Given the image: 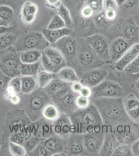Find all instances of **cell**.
I'll list each match as a JSON object with an SVG mask.
<instances>
[{
	"mask_svg": "<svg viewBox=\"0 0 139 156\" xmlns=\"http://www.w3.org/2000/svg\"><path fill=\"white\" fill-rule=\"evenodd\" d=\"M1 144L0 143V148H1Z\"/></svg>",
	"mask_w": 139,
	"mask_h": 156,
	"instance_id": "obj_61",
	"label": "cell"
},
{
	"mask_svg": "<svg viewBox=\"0 0 139 156\" xmlns=\"http://www.w3.org/2000/svg\"><path fill=\"white\" fill-rule=\"evenodd\" d=\"M137 0H126L123 3L124 5L127 8H131L135 5Z\"/></svg>",
	"mask_w": 139,
	"mask_h": 156,
	"instance_id": "obj_55",
	"label": "cell"
},
{
	"mask_svg": "<svg viewBox=\"0 0 139 156\" xmlns=\"http://www.w3.org/2000/svg\"><path fill=\"white\" fill-rule=\"evenodd\" d=\"M21 93L29 94L34 91L37 84L34 76H20Z\"/></svg>",
	"mask_w": 139,
	"mask_h": 156,
	"instance_id": "obj_28",
	"label": "cell"
},
{
	"mask_svg": "<svg viewBox=\"0 0 139 156\" xmlns=\"http://www.w3.org/2000/svg\"><path fill=\"white\" fill-rule=\"evenodd\" d=\"M71 30L70 28L64 27L59 29H49L46 28L42 31L44 37L50 43L54 44L59 41L60 39L65 36H70Z\"/></svg>",
	"mask_w": 139,
	"mask_h": 156,
	"instance_id": "obj_23",
	"label": "cell"
},
{
	"mask_svg": "<svg viewBox=\"0 0 139 156\" xmlns=\"http://www.w3.org/2000/svg\"><path fill=\"white\" fill-rule=\"evenodd\" d=\"M26 140L25 133L22 132H16L12 134L10 136V141L16 144L23 146Z\"/></svg>",
	"mask_w": 139,
	"mask_h": 156,
	"instance_id": "obj_45",
	"label": "cell"
},
{
	"mask_svg": "<svg viewBox=\"0 0 139 156\" xmlns=\"http://www.w3.org/2000/svg\"><path fill=\"white\" fill-rule=\"evenodd\" d=\"M87 5L92 9L93 14H99L103 9V0H88Z\"/></svg>",
	"mask_w": 139,
	"mask_h": 156,
	"instance_id": "obj_43",
	"label": "cell"
},
{
	"mask_svg": "<svg viewBox=\"0 0 139 156\" xmlns=\"http://www.w3.org/2000/svg\"><path fill=\"white\" fill-rule=\"evenodd\" d=\"M16 50L4 54L0 60V70L6 76L12 78L20 76L21 62L19 54Z\"/></svg>",
	"mask_w": 139,
	"mask_h": 156,
	"instance_id": "obj_6",
	"label": "cell"
},
{
	"mask_svg": "<svg viewBox=\"0 0 139 156\" xmlns=\"http://www.w3.org/2000/svg\"><path fill=\"white\" fill-rule=\"evenodd\" d=\"M123 107L127 115L132 122L139 123V99L130 94L123 101Z\"/></svg>",
	"mask_w": 139,
	"mask_h": 156,
	"instance_id": "obj_17",
	"label": "cell"
},
{
	"mask_svg": "<svg viewBox=\"0 0 139 156\" xmlns=\"http://www.w3.org/2000/svg\"><path fill=\"white\" fill-rule=\"evenodd\" d=\"M120 144L116 136L112 132H106L99 156H112L115 150Z\"/></svg>",
	"mask_w": 139,
	"mask_h": 156,
	"instance_id": "obj_20",
	"label": "cell"
},
{
	"mask_svg": "<svg viewBox=\"0 0 139 156\" xmlns=\"http://www.w3.org/2000/svg\"><path fill=\"white\" fill-rule=\"evenodd\" d=\"M83 87L81 82L79 81H75L73 82L70 85V88L73 92L79 94V92Z\"/></svg>",
	"mask_w": 139,
	"mask_h": 156,
	"instance_id": "obj_48",
	"label": "cell"
},
{
	"mask_svg": "<svg viewBox=\"0 0 139 156\" xmlns=\"http://www.w3.org/2000/svg\"><path fill=\"white\" fill-rule=\"evenodd\" d=\"M49 44L42 33L33 32L18 38L14 45L16 51L20 52L32 50L43 51L49 46Z\"/></svg>",
	"mask_w": 139,
	"mask_h": 156,
	"instance_id": "obj_5",
	"label": "cell"
},
{
	"mask_svg": "<svg viewBox=\"0 0 139 156\" xmlns=\"http://www.w3.org/2000/svg\"><path fill=\"white\" fill-rule=\"evenodd\" d=\"M118 5L116 0H103V9L105 10L113 9L117 11Z\"/></svg>",
	"mask_w": 139,
	"mask_h": 156,
	"instance_id": "obj_46",
	"label": "cell"
},
{
	"mask_svg": "<svg viewBox=\"0 0 139 156\" xmlns=\"http://www.w3.org/2000/svg\"><path fill=\"white\" fill-rule=\"evenodd\" d=\"M104 131L83 134L85 148L89 156H99L104 140Z\"/></svg>",
	"mask_w": 139,
	"mask_h": 156,
	"instance_id": "obj_12",
	"label": "cell"
},
{
	"mask_svg": "<svg viewBox=\"0 0 139 156\" xmlns=\"http://www.w3.org/2000/svg\"><path fill=\"white\" fill-rule=\"evenodd\" d=\"M105 17L107 20L111 21L115 20L117 15V11L113 9H108L104 12Z\"/></svg>",
	"mask_w": 139,
	"mask_h": 156,
	"instance_id": "obj_51",
	"label": "cell"
},
{
	"mask_svg": "<svg viewBox=\"0 0 139 156\" xmlns=\"http://www.w3.org/2000/svg\"><path fill=\"white\" fill-rule=\"evenodd\" d=\"M139 56V43L132 45L115 64V69L119 71H123L125 68Z\"/></svg>",
	"mask_w": 139,
	"mask_h": 156,
	"instance_id": "obj_19",
	"label": "cell"
},
{
	"mask_svg": "<svg viewBox=\"0 0 139 156\" xmlns=\"http://www.w3.org/2000/svg\"><path fill=\"white\" fill-rule=\"evenodd\" d=\"M12 27H7L5 26H0V35L7 32H11L12 30Z\"/></svg>",
	"mask_w": 139,
	"mask_h": 156,
	"instance_id": "obj_54",
	"label": "cell"
},
{
	"mask_svg": "<svg viewBox=\"0 0 139 156\" xmlns=\"http://www.w3.org/2000/svg\"><path fill=\"white\" fill-rule=\"evenodd\" d=\"M6 92L9 97L21 93V80L20 76L12 78L6 87Z\"/></svg>",
	"mask_w": 139,
	"mask_h": 156,
	"instance_id": "obj_34",
	"label": "cell"
},
{
	"mask_svg": "<svg viewBox=\"0 0 139 156\" xmlns=\"http://www.w3.org/2000/svg\"><path fill=\"white\" fill-rule=\"evenodd\" d=\"M41 66L44 70L57 74L67 65V61L57 48L48 46L42 51Z\"/></svg>",
	"mask_w": 139,
	"mask_h": 156,
	"instance_id": "obj_4",
	"label": "cell"
},
{
	"mask_svg": "<svg viewBox=\"0 0 139 156\" xmlns=\"http://www.w3.org/2000/svg\"><path fill=\"white\" fill-rule=\"evenodd\" d=\"M56 76V74L44 70L39 71L36 77L37 86L40 89H45Z\"/></svg>",
	"mask_w": 139,
	"mask_h": 156,
	"instance_id": "obj_29",
	"label": "cell"
},
{
	"mask_svg": "<svg viewBox=\"0 0 139 156\" xmlns=\"http://www.w3.org/2000/svg\"><path fill=\"white\" fill-rule=\"evenodd\" d=\"M56 75L59 79L68 83H72L74 82L80 81L75 70L70 67L65 66L62 68L57 73Z\"/></svg>",
	"mask_w": 139,
	"mask_h": 156,
	"instance_id": "obj_27",
	"label": "cell"
},
{
	"mask_svg": "<svg viewBox=\"0 0 139 156\" xmlns=\"http://www.w3.org/2000/svg\"><path fill=\"white\" fill-rule=\"evenodd\" d=\"M47 95H43L42 93L34 94L33 96L29 98L27 102L26 108L30 113H37L42 112L43 109L47 104Z\"/></svg>",
	"mask_w": 139,
	"mask_h": 156,
	"instance_id": "obj_22",
	"label": "cell"
},
{
	"mask_svg": "<svg viewBox=\"0 0 139 156\" xmlns=\"http://www.w3.org/2000/svg\"><path fill=\"white\" fill-rule=\"evenodd\" d=\"M90 100L98 110L105 126L112 128L132 121L125 111L122 98H101Z\"/></svg>",
	"mask_w": 139,
	"mask_h": 156,
	"instance_id": "obj_1",
	"label": "cell"
},
{
	"mask_svg": "<svg viewBox=\"0 0 139 156\" xmlns=\"http://www.w3.org/2000/svg\"><path fill=\"white\" fill-rule=\"evenodd\" d=\"M131 44L123 37H119L109 44V51L111 62H117L125 52L131 46Z\"/></svg>",
	"mask_w": 139,
	"mask_h": 156,
	"instance_id": "obj_16",
	"label": "cell"
},
{
	"mask_svg": "<svg viewBox=\"0 0 139 156\" xmlns=\"http://www.w3.org/2000/svg\"><path fill=\"white\" fill-rule=\"evenodd\" d=\"M64 153L66 156H89L85 148L83 135L73 133L65 140Z\"/></svg>",
	"mask_w": 139,
	"mask_h": 156,
	"instance_id": "obj_11",
	"label": "cell"
},
{
	"mask_svg": "<svg viewBox=\"0 0 139 156\" xmlns=\"http://www.w3.org/2000/svg\"><path fill=\"white\" fill-rule=\"evenodd\" d=\"M108 71L105 68L100 67L92 69L83 73L80 82L84 86L92 88L103 81Z\"/></svg>",
	"mask_w": 139,
	"mask_h": 156,
	"instance_id": "obj_14",
	"label": "cell"
},
{
	"mask_svg": "<svg viewBox=\"0 0 139 156\" xmlns=\"http://www.w3.org/2000/svg\"><path fill=\"white\" fill-rule=\"evenodd\" d=\"M75 103L78 109H84L89 105L91 101L89 98H86L78 94L76 98Z\"/></svg>",
	"mask_w": 139,
	"mask_h": 156,
	"instance_id": "obj_44",
	"label": "cell"
},
{
	"mask_svg": "<svg viewBox=\"0 0 139 156\" xmlns=\"http://www.w3.org/2000/svg\"><path fill=\"white\" fill-rule=\"evenodd\" d=\"M134 122L120 124L111 128V132L114 134L120 144H130L137 140V129Z\"/></svg>",
	"mask_w": 139,
	"mask_h": 156,
	"instance_id": "obj_8",
	"label": "cell"
},
{
	"mask_svg": "<svg viewBox=\"0 0 139 156\" xmlns=\"http://www.w3.org/2000/svg\"><path fill=\"white\" fill-rule=\"evenodd\" d=\"M53 129L54 133L64 140H66L74 133L70 117L62 112L60 114L56 120L53 121Z\"/></svg>",
	"mask_w": 139,
	"mask_h": 156,
	"instance_id": "obj_13",
	"label": "cell"
},
{
	"mask_svg": "<svg viewBox=\"0 0 139 156\" xmlns=\"http://www.w3.org/2000/svg\"><path fill=\"white\" fill-rule=\"evenodd\" d=\"M65 140L54 133L51 136L44 140L46 148L53 154L64 152Z\"/></svg>",
	"mask_w": 139,
	"mask_h": 156,
	"instance_id": "obj_24",
	"label": "cell"
},
{
	"mask_svg": "<svg viewBox=\"0 0 139 156\" xmlns=\"http://www.w3.org/2000/svg\"><path fill=\"white\" fill-rule=\"evenodd\" d=\"M7 21L4 20L3 19L0 17V26H7Z\"/></svg>",
	"mask_w": 139,
	"mask_h": 156,
	"instance_id": "obj_57",
	"label": "cell"
},
{
	"mask_svg": "<svg viewBox=\"0 0 139 156\" xmlns=\"http://www.w3.org/2000/svg\"><path fill=\"white\" fill-rule=\"evenodd\" d=\"M60 115V112L56 105L49 104L44 107L42 111V115L48 121H55Z\"/></svg>",
	"mask_w": 139,
	"mask_h": 156,
	"instance_id": "obj_33",
	"label": "cell"
},
{
	"mask_svg": "<svg viewBox=\"0 0 139 156\" xmlns=\"http://www.w3.org/2000/svg\"><path fill=\"white\" fill-rule=\"evenodd\" d=\"M46 1L49 5L52 6H57L60 3V0H46Z\"/></svg>",
	"mask_w": 139,
	"mask_h": 156,
	"instance_id": "obj_56",
	"label": "cell"
},
{
	"mask_svg": "<svg viewBox=\"0 0 139 156\" xmlns=\"http://www.w3.org/2000/svg\"><path fill=\"white\" fill-rule=\"evenodd\" d=\"M66 156V154H65V153H64V152H61V153H57L55 154H53L52 156Z\"/></svg>",
	"mask_w": 139,
	"mask_h": 156,
	"instance_id": "obj_59",
	"label": "cell"
},
{
	"mask_svg": "<svg viewBox=\"0 0 139 156\" xmlns=\"http://www.w3.org/2000/svg\"><path fill=\"white\" fill-rule=\"evenodd\" d=\"M42 51L39 50H26L20 52V60L23 64H32L41 60Z\"/></svg>",
	"mask_w": 139,
	"mask_h": 156,
	"instance_id": "obj_26",
	"label": "cell"
},
{
	"mask_svg": "<svg viewBox=\"0 0 139 156\" xmlns=\"http://www.w3.org/2000/svg\"><path fill=\"white\" fill-rule=\"evenodd\" d=\"M44 89L55 103L71 90L70 86L68 85V83L62 81L57 76Z\"/></svg>",
	"mask_w": 139,
	"mask_h": 156,
	"instance_id": "obj_15",
	"label": "cell"
},
{
	"mask_svg": "<svg viewBox=\"0 0 139 156\" xmlns=\"http://www.w3.org/2000/svg\"><path fill=\"white\" fill-rule=\"evenodd\" d=\"M18 37L12 32H7L0 35V51L9 49L14 45Z\"/></svg>",
	"mask_w": 139,
	"mask_h": 156,
	"instance_id": "obj_31",
	"label": "cell"
},
{
	"mask_svg": "<svg viewBox=\"0 0 139 156\" xmlns=\"http://www.w3.org/2000/svg\"><path fill=\"white\" fill-rule=\"evenodd\" d=\"M39 140L37 137L35 136H32L28 138L25 140V143L23 146L25 147V149L26 151V153L30 154L31 153L35 147L39 143Z\"/></svg>",
	"mask_w": 139,
	"mask_h": 156,
	"instance_id": "obj_40",
	"label": "cell"
},
{
	"mask_svg": "<svg viewBox=\"0 0 139 156\" xmlns=\"http://www.w3.org/2000/svg\"><path fill=\"white\" fill-rule=\"evenodd\" d=\"M37 135L40 138H49L54 134L53 129V123L44 122L38 124L36 128Z\"/></svg>",
	"mask_w": 139,
	"mask_h": 156,
	"instance_id": "obj_32",
	"label": "cell"
},
{
	"mask_svg": "<svg viewBox=\"0 0 139 156\" xmlns=\"http://www.w3.org/2000/svg\"><path fill=\"white\" fill-rule=\"evenodd\" d=\"M92 94L91 88L86 87V86H84V85L79 93V95H80L84 96L86 98H89L92 96Z\"/></svg>",
	"mask_w": 139,
	"mask_h": 156,
	"instance_id": "obj_49",
	"label": "cell"
},
{
	"mask_svg": "<svg viewBox=\"0 0 139 156\" xmlns=\"http://www.w3.org/2000/svg\"><path fill=\"white\" fill-rule=\"evenodd\" d=\"M9 149L12 156H25L27 153L23 146L13 142H9Z\"/></svg>",
	"mask_w": 139,
	"mask_h": 156,
	"instance_id": "obj_36",
	"label": "cell"
},
{
	"mask_svg": "<svg viewBox=\"0 0 139 156\" xmlns=\"http://www.w3.org/2000/svg\"><path fill=\"white\" fill-rule=\"evenodd\" d=\"M66 27L65 23L58 14L55 15L48 25L49 29H59Z\"/></svg>",
	"mask_w": 139,
	"mask_h": 156,
	"instance_id": "obj_39",
	"label": "cell"
},
{
	"mask_svg": "<svg viewBox=\"0 0 139 156\" xmlns=\"http://www.w3.org/2000/svg\"><path fill=\"white\" fill-rule=\"evenodd\" d=\"M74 133L85 134L104 131V124L96 107L91 102L84 109H78L70 115Z\"/></svg>",
	"mask_w": 139,
	"mask_h": 156,
	"instance_id": "obj_2",
	"label": "cell"
},
{
	"mask_svg": "<svg viewBox=\"0 0 139 156\" xmlns=\"http://www.w3.org/2000/svg\"><path fill=\"white\" fill-rule=\"evenodd\" d=\"M131 147L133 156H139V138L132 143Z\"/></svg>",
	"mask_w": 139,
	"mask_h": 156,
	"instance_id": "obj_52",
	"label": "cell"
},
{
	"mask_svg": "<svg viewBox=\"0 0 139 156\" xmlns=\"http://www.w3.org/2000/svg\"><path fill=\"white\" fill-rule=\"evenodd\" d=\"M65 58L67 62H76L78 50V41L71 37L65 36L54 44Z\"/></svg>",
	"mask_w": 139,
	"mask_h": 156,
	"instance_id": "obj_10",
	"label": "cell"
},
{
	"mask_svg": "<svg viewBox=\"0 0 139 156\" xmlns=\"http://www.w3.org/2000/svg\"><path fill=\"white\" fill-rule=\"evenodd\" d=\"M12 78L6 76L0 70V90L7 87L9 82Z\"/></svg>",
	"mask_w": 139,
	"mask_h": 156,
	"instance_id": "obj_47",
	"label": "cell"
},
{
	"mask_svg": "<svg viewBox=\"0 0 139 156\" xmlns=\"http://www.w3.org/2000/svg\"><path fill=\"white\" fill-rule=\"evenodd\" d=\"M14 16V11L9 6L0 5V17L4 20L8 21Z\"/></svg>",
	"mask_w": 139,
	"mask_h": 156,
	"instance_id": "obj_41",
	"label": "cell"
},
{
	"mask_svg": "<svg viewBox=\"0 0 139 156\" xmlns=\"http://www.w3.org/2000/svg\"><path fill=\"white\" fill-rule=\"evenodd\" d=\"M123 71L131 75L139 73V56L125 68Z\"/></svg>",
	"mask_w": 139,
	"mask_h": 156,
	"instance_id": "obj_42",
	"label": "cell"
},
{
	"mask_svg": "<svg viewBox=\"0 0 139 156\" xmlns=\"http://www.w3.org/2000/svg\"><path fill=\"white\" fill-rule=\"evenodd\" d=\"M117 2V3H118V5H122L123 4V3H125V1H126V0H116Z\"/></svg>",
	"mask_w": 139,
	"mask_h": 156,
	"instance_id": "obj_60",
	"label": "cell"
},
{
	"mask_svg": "<svg viewBox=\"0 0 139 156\" xmlns=\"http://www.w3.org/2000/svg\"><path fill=\"white\" fill-rule=\"evenodd\" d=\"M41 66V61L32 64L21 63L20 68L21 76H35L38 74Z\"/></svg>",
	"mask_w": 139,
	"mask_h": 156,
	"instance_id": "obj_30",
	"label": "cell"
},
{
	"mask_svg": "<svg viewBox=\"0 0 139 156\" xmlns=\"http://www.w3.org/2000/svg\"><path fill=\"white\" fill-rule=\"evenodd\" d=\"M122 35L123 38L131 43L137 41L139 39V28L132 20H127L123 25Z\"/></svg>",
	"mask_w": 139,
	"mask_h": 156,
	"instance_id": "obj_21",
	"label": "cell"
},
{
	"mask_svg": "<svg viewBox=\"0 0 139 156\" xmlns=\"http://www.w3.org/2000/svg\"><path fill=\"white\" fill-rule=\"evenodd\" d=\"M38 12V7L32 2H26L22 7L21 17L25 23L30 24L35 20Z\"/></svg>",
	"mask_w": 139,
	"mask_h": 156,
	"instance_id": "obj_25",
	"label": "cell"
},
{
	"mask_svg": "<svg viewBox=\"0 0 139 156\" xmlns=\"http://www.w3.org/2000/svg\"><path fill=\"white\" fill-rule=\"evenodd\" d=\"M92 98H122L124 90L121 85L111 81L102 82L98 85L91 88Z\"/></svg>",
	"mask_w": 139,
	"mask_h": 156,
	"instance_id": "obj_7",
	"label": "cell"
},
{
	"mask_svg": "<svg viewBox=\"0 0 139 156\" xmlns=\"http://www.w3.org/2000/svg\"><path fill=\"white\" fill-rule=\"evenodd\" d=\"M133 156L131 147L129 144H120L116 148L112 156Z\"/></svg>",
	"mask_w": 139,
	"mask_h": 156,
	"instance_id": "obj_37",
	"label": "cell"
},
{
	"mask_svg": "<svg viewBox=\"0 0 139 156\" xmlns=\"http://www.w3.org/2000/svg\"><path fill=\"white\" fill-rule=\"evenodd\" d=\"M81 14L83 17L88 18L92 17V15L93 14V12L92 9L87 5L83 7V9H82Z\"/></svg>",
	"mask_w": 139,
	"mask_h": 156,
	"instance_id": "obj_50",
	"label": "cell"
},
{
	"mask_svg": "<svg viewBox=\"0 0 139 156\" xmlns=\"http://www.w3.org/2000/svg\"><path fill=\"white\" fill-rule=\"evenodd\" d=\"M29 154H30L31 156H52V154L46 148V147L44 145V140L43 142H39V144L36 146V147H35V149Z\"/></svg>",
	"mask_w": 139,
	"mask_h": 156,
	"instance_id": "obj_38",
	"label": "cell"
},
{
	"mask_svg": "<svg viewBox=\"0 0 139 156\" xmlns=\"http://www.w3.org/2000/svg\"><path fill=\"white\" fill-rule=\"evenodd\" d=\"M85 40L99 57L104 62H111L109 44L106 37L100 34H95L87 37Z\"/></svg>",
	"mask_w": 139,
	"mask_h": 156,
	"instance_id": "obj_9",
	"label": "cell"
},
{
	"mask_svg": "<svg viewBox=\"0 0 139 156\" xmlns=\"http://www.w3.org/2000/svg\"><path fill=\"white\" fill-rule=\"evenodd\" d=\"M134 87L137 92L139 93V79L134 84Z\"/></svg>",
	"mask_w": 139,
	"mask_h": 156,
	"instance_id": "obj_58",
	"label": "cell"
},
{
	"mask_svg": "<svg viewBox=\"0 0 139 156\" xmlns=\"http://www.w3.org/2000/svg\"><path fill=\"white\" fill-rule=\"evenodd\" d=\"M9 99L12 104H19L20 102V98L18 95H15L9 97Z\"/></svg>",
	"mask_w": 139,
	"mask_h": 156,
	"instance_id": "obj_53",
	"label": "cell"
},
{
	"mask_svg": "<svg viewBox=\"0 0 139 156\" xmlns=\"http://www.w3.org/2000/svg\"><path fill=\"white\" fill-rule=\"evenodd\" d=\"M78 95V94L73 92L71 90L57 101L56 103L57 105H58V106H57L58 107L59 109H61L63 112L62 113L67 115L68 113L72 114L78 109L75 103L76 98Z\"/></svg>",
	"mask_w": 139,
	"mask_h": 156,
	"instance_id": "obj_18",
	"label": "cell"
},
{
	"mask_svg": "<svg viewBox=\"0 0 139 156\" xmlns=\"http://www.w3.org/2000/svg\"><path fill=\"white\" fill-rule=\"evenodd\" d=\"M76 62L84 73L97 68H100L104 62L87 42L85 39L79 41Z\"/></svg>",
	"mask_w": 139,
	"mask_h": 156,
	"instance_id": "obj_3",
	"label": "cell"
},
{
	"mask_svg": "<svg viewBox=\"0 0 139 156\" xmlns=\"http://www.w3.org/2000/svg\"><path fill=\"white\" fill-rule=\"evenodd\" d=\"M58 15L64 20L66 27L70 28L73 25V21L68 9L63 4H61L58 9Z\"/></svg>",
	"mask_w": 139,
	"mask_h": 156,
	"instance_id": "obj_35",
	"label": "cell"
}]
</instances>
